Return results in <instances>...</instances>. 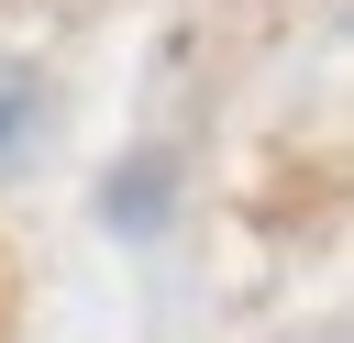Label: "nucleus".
Wrapping results in <instances>:
<instances>
[{"label": "nucleus", "instance_id": "nucleus-1", "mask_svg": "<svg viewBox=\"0 0 354 343\" xmlns=\"http://www.w3.org/2000/svg\"><path fill=\"white\" fill-rule=\"evenodd\" d=\"M155 210H166V166H133V177H111V221H122V232H155Z\"/></svg>", "mask_w": 354, "mask_h": 343}, {"label": "nucleus", "instance_id": "nucleus-2", "mask_svg": "<svg viewBox=\"0 0 354 343\" xmlns=\"http://www.w3.org/2000/svg\"><path fill=\"white\" fill-rule=\"evenodd\" d=\"M22 133H33V77H0V166H11Z\"/></svg>", "mask_w": 354, "mask_h": 343}]
</instances>
